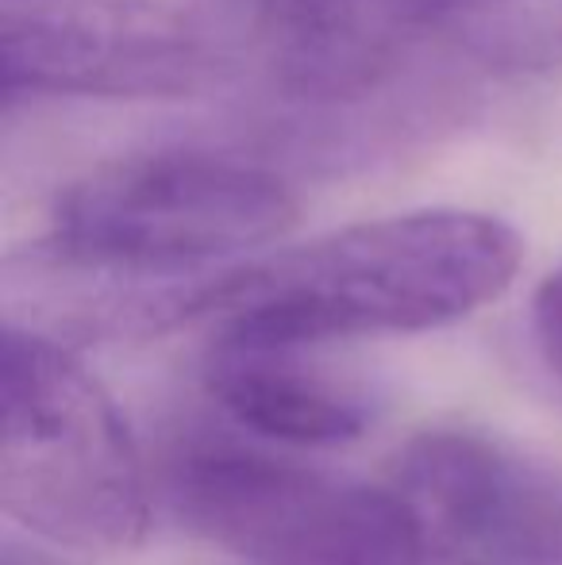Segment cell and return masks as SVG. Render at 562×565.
<instances>
[{"mask_svg": "<svg viewBox=\"0 0 562 565\" xmlns=\"http://www.w3.org/2000/svg\"><path fill=\"white\" fill-rule=\"evenodd\" d=\"M524 243L505 220L421 209L362 220L204 277L193 320L216 339L320 347L466 320L512 285Z\"/></svg>", "mask_w": 562, "mask_h": 565, "instance_id": "6da1fadb", "label": "cell"}, {"mask_svg": "<svg viewBox=\"0 0 562 565\" xmlns=\"http://www.w3.org/2000/svg\"><path fill=\"white\" fill-rule=\"evenodd\" d=\"M170 515L235 565H450L397 484H362L266 450L189 435L162 473Z\"/></svg>", "mask_w": 562, "mask_h": 565, "instance_id": "7a4b0ae2", "label": "cell"}, {"mask_svg": "<svg viewBox=\"0 0 562 565\" xmlns=\"http://www.w3.org/2000/svg\"><path fill=\"white\" fill-rule=\"evenodd\" d=\"M0 500L31 535L74 551H128L150 523L147 469L113 396L62 347L4 328Z\"/></svg>", "mask_w": 562, "mask_h": 565, "instance_id": "3957f363", "label": "cell"}, {"mask_svg": "<svg viewBox=\"0 0 562 565\" xmlns=\"http://www.w3.org/2000/svg\"><path fill=\"white\" fill-rule=\"evenodd\" d=\"M297 220V193L266 166L209 150H150L70 181L43 238L97 266L185 281L212 262L278 243Z\"/></svg>", "mask_w": 562, "mask_h": 565, "instance_id": "277c9868", "label": "cell"}, {"mask_svg": "<svg viewBox=\"0 0 562 565\" xmlns=\"http://www.w3.org/2000/svg\"><path fill=\"white\" fill-rule=\"evenodd\" d=\"M216 74L209 31L166 0H0L8 100H178Z\"/></svg>", "mask_w": 562, "mask_h": 565, "instance_id": "5b68a950", "label": "cell"}, {"mask_svg": "<svg viewBox=\"0 0 562 565\" xmlns=\"http://www.w3.org/2000/svg\"><path fill=\"white\" fill-rule=\"evenodd\" d=\"M393 484L450 565H562V473L528 454L443 427L409 443Z\"/></svg>", "mask_w": 562, "mask_h": 565, "instance_id": "8992f818", "label": "cell"}, {"mask_svg": "<svg viewBox=\"0 0 562 565\" xmlns=\"http://www.w3.org/2000/svg\"><path fill=\"white\" fill-rule=\"evenodd\" d=\"M305 350L282 342L216 339L204 370L212 401L274 447H343L370 427V401Z\"/></svg>", "mask_w": 562, "mask_h": 565, "instance_id": "52a82bcc", "label": "cell"}, {"mask_svg": "<svg viewBox=\"0 0 562 565\" xmlns=\"http://www.w3.org/2000/svg\"><path fill=\"white\" fill-rule=\"evenodd\" d=\"M390 15L413 58L486 77L562 66V0H390Z\"/></svg>", "mask_w": 562, "mask_h": 565, "instance_id": "ba28073f", "label": "cell"}, {"mask_svg": "<svg viewBox=\"0 0 562 565\" xmlns=\"http://www.w3.org/2000/svg\"><path fill=\"white\" fill-rule=\"evenodd\" d=\"M532 328H536V342H540V354L548 358V365L562 377V266L536 292Z\"/></svg>", "mask_w": 562, "mask_h": 565, "instance_id": "9c48e42d", "label": "cell"}, {"mask_svg": "<svg viewBox=\"0 0 562 565\" xmlns=\"http://www.w3.org/2000/svg\"><path fill=\"white\" fill-rule=\"evenodd\" d=\"M336 4H347V0H258V12H263L266 31H274L293 20H305V15L324 12V8H336Z\"/></svg>", "mask_w": 562, "mask_h": 565, "instance_id": "30bf717a", "label": "cell"}, {"mask_svg": "<svg viewBox=\"0 0 562 565\" xmlns=\"http://www.w3.org/2000/svg\"><path fill=\"white\" fill-rule=\"evenodd\" d=\"M4 565H66V562H59V558H51V554L35 551V546H23L12 539V543L4 546Z\"/></svg>", "mask_w": 562, "mask_h": 565, "instance_id": "8fae6325", "label": "cell"}]
</instances>
